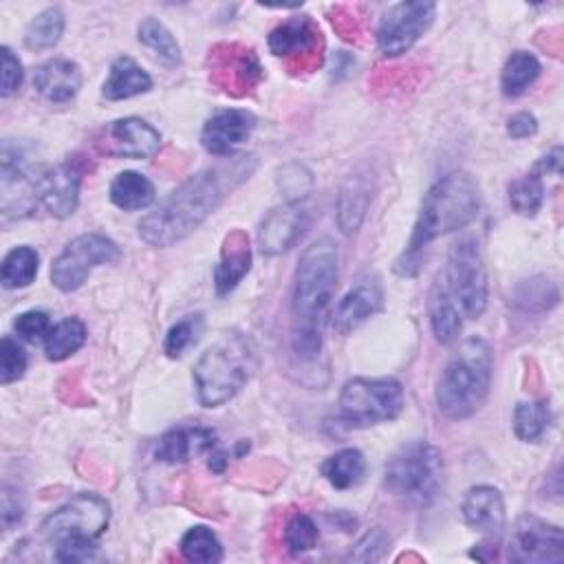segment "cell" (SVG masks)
Masks as SVG:
<instances>
[{
    "mask_svg": "<svg viewBox=\"0 0 564 564\" xmlns=\"http://www.w3.org/2000/svg\"><path fill=\"white\" fill-rule=\"evenodd\" d=\"M278 187L286 203L306 200L313 189V174L302 163H289L278 172Z\"/></svg>",
    "mask_w": 564,
    "mask_h": 564,
    "instance_id": "cell-39",
    "label": "cell"
},
{
    "mask_svg": "<svg viewBox=\"0 0 564 564\" xmlns=\"http://www.w3.org/2000/svg\"><path fill=\"white\" fill-rule=\"evenodd\" d=\"M37 264H40V256L33 247L29 245H20L13 247L0 267V280L4 289H24L29 286L35 275H37Z\"/></svg>",
    "mask_w": 564,
    "mask_h": 564,
    "instance_id": "cell-32",
    "label": "cell"
},
{
    "mask_svg": "<svg viewBox=\"0 0 564 564\" xmlns=\"http://www.w3.org/2000/svg\"><path fill=\"white\" fill-rule=\"evenodd\" d=\"M161 132L139 117H123L104 130V150L123 159H150L159 152Z\"/></svg>",
    "mask_w": 564,
    "mask_h": 564,
    "instance_id": "cell-18",
    "label": "cell"
},
{
    "mask_svg": "<svg viewBox=\"0 0 564 564\" xmlns=\"http://www.w3.org/2000/svg\"><path fill=\"white\" fill-rule=\"evenodd\" d=\"M427 315H430V326H432L434 339L438 344L449 346L458 339L460 328H463V315H460L458 306L454 304V300L449 297L447 289L443 286L441 278L434 282V286L430 291Z\"/></svg>",
    "mask_w": 564,
    "mask_h": 564,
    "instance_id": "cell-26",
    "label": "cell"
},
{
    "mask_svg": "<svg viewBox=\"0 0 564 564\" xmlns=\"http://www.w3.org/2000/svg\"><path fill=\"white\" fill-rule=\"evenodd\" d=\"M335 289L337 247L330 238H319L300 256L291 291V348L304 361L322 352Z\"/></svg>",
    "mask_w": 564,
    "mask_h": 564,
    "instance_id": "cell-2",
    "label": "cell"
},
{
    "mask_svg": "<svg viewBox=\"0 0 564 564\" xmlns=\"http://www.w3.org/2000/svg\"><path fill=\"white\" fill-rule=\"evenodd\" d=\"M0 57H2L0 93H2V97H9V95H13L22 86L24 70H22V62L18 59V55L9 46L0 48Z\"/></svg>",
    "mask_w": 564,
    "mask_h": 564,
    "instance_id": "cell-44",
    "label": "cell"
},
{
    "mask_svg": "<svg viewBox=\"0 0 564 564\" xmlns=\"http://www.w3.org/2000/svg\"><path fill=\"white\" fill-rule=\"evenodd\" d=\"M326 520L335 527H339L341 531H352L357 527V518L352 513H348L346 509H337V511H330L326 516Z\"/></svg>",
    "mask_w": 564,
    "mask_h": 564,
    "instance_id": "cell-48",
    "label": "cell"
},
{
    "mask_svg": "<svg viewBox=\"0 0 564 564\" xmlns=\"http://www.w3.org/2000/svg\"><path fill=\"white\" fill-rule=\"evenodd\" d=\"M13 328H15L20 339L35 341L40 337H46V333L51 328V317L44 311H35V308L33 311H24V313H20L15 317Z\"/></svg>",
    "mask_w": 564,
    "mask_h": 564,
    "instance_id": "cell-43",
    "label": "cell"
},
{
    "mask_svg": "<svg viewBox=\"0 0 564 564\" xmlns=\"http://www.w3.org/2000/svg\"><path fill=\"white\" fill-rule=\"evenodd\" d=\"M200 328H203L200 315H187V317L178 319L176 324H172L170 330L165 333V341H163L165 355L172 359L181 357L192 344H196Z\"/></svg>",
    "mask_w": 564,
    "mask_h": 564,
    "instance_id": "cell-40",
    "label": "cell"
},
{
    "mask_svg": "<svg viewBox=\"0 0 564 564\" xmlns=\"http://www.w3.org/2000/svg\"><path fill=\"white\" fill-rule=\"evenodd\" d=\"M108 196L115 207H119L123 212H139L154 203L156 192L148 176H143L141 172H134V170H126L112 178V183L108 187Z\"/></svg>",
    "mask_w": 564,
    "mask_h": 564,
    "instance_id": "cell-27",
    "label": "cell"
},
{
    "mask_svg": "<svg viewBox=\"0 0 564 564\" xmlns=\"http://www.w3.org/2000/svg\"><path fill=\"white\" fill-rule=\"evenodd\" d=\"M538 167H540L542 172H555V174H560V172H562V148L555 145L546 156H542V161L538 163Z\"/></svg>",
    "mask_w": 564,
    "mask_h": 564,
    "instance_id": "cell-49",
    "label": "cell"
},
{
    "mask_svg": "<svg viewBox=\"0 0 564 564\" xmlns=\"http://www.w3.org/2000/svg\"><path fill=\"white\" fill-rule=\"evenodd\" d=\"M86 344V324L79 317H64L55 322L44 337V352L48 361H64Z\"/></svg>",
    "mask_w": 564,
    "mask_h": 564,
    "instance_id": "cell-28",
    "label": "cell"
},
{
    "mask_svg": "<svg viewBox=\"0 0 564 564\" xmlns=\"http://www.w3.org/2000/svg\"><path fill=\"white\" fill-rule=\"evenodd\" d=\"M557 300H560V291H557L555 282H551L544 275H535V278L520 282L513 293V302L520 308L533 311V313L549 311L551 306L557 304Z\"/></svg>",
    "mask_w": 564,
    "mask_h": 564,
    "instance_id": "cell-37",
    "label": "cell"
},
{
    "mask_svg": "<svg viewBox=\"0 0 564 564\" xmlns=\"http://www.w3.org/2000/svg\"><path fill=\"white\" fill-rule=\"evenodd\" d=\"M540 59L529 51H513L500 73V88L505 97H520L540 75Z\"/></svg>",
    "mask_w": 564,
    "mask_h": 564,
    "instance_id": "cell-31",
    "label": "cell"
},
{
    "mask_svg": "<svg viewBox=\"0 0 564 564\" xmlns=\"http://www.w3.org/2000/svg\"><path fill=\"white\" fill-rule=\"evenodd\" d=\"M403 388L397 379L355 377L339 392V416L355 427L392 421L403 410Z\"/></svg>",
    "mask_w": 564,
    "mask_h": 564,
    "instance_id": "cell-7",
    "label": "cell"
},
{
    "mask_svg": "<svg viewBox=\"0 0 564 564\" xmlns=\"http://www.w3.org/2000/svg\"><path fill=\"white\" fill-rule=\"evenodd\" d=\"M381 308V289L375 282H361L350 289L333 311V328L341 335L352 333Z\"/></svg>",
    "mask_w": 564,
    "mask_h": 564,
    "instance_id": "cell-23",
    "label": "cell"
},
{
    "mask_svg": "<svg viewBox=\"0 0 564 564\" xmlns=\"http://www.w3.org/2000/svg\"><path fill=\"white\" fill-rule=\"evenodd\" d=\"M256 128V117L240 108L216 110L203 126L200 145L214 156H234Z\"/></svg>",
    "mask_w": 564,
    "mask_h": 564,
    "instance_id": "cell-17",
    "label": "cell"
},
{
    "mask_svg": "<svg viewBox=\"0 0 564 564\" xmlns=\"http://www.w3.org/2000/svg\"><path fill=\"white\" fill-rule=\"evenodd\" d=\"M551 423V410L546 401H520L513 410V432L520 441H538Z\"/></svg>",
    "mask_w": 564,
    "mask_h": 564,
    "instance_id": "cell-35",
    "label": "cell"
},
{
    "mask_svg": "<svg viewBox=\"0 0 564 564\" xmlns=\"http://www.w3.org/2000/svg\"><path fill=\"white\" fill-rule=\"evenodd\" d=\"M216 447V432L212 427L203 425H183L167 430L156 447L154 458L167 465H181L187 463L192 456L212 452Z\"/></svg>",
    "mask_w": 564,
    "mask_h": 564,
    "instance_id": "cell-20",
    "label": "cell"
},
{
    "mask_svg": "<svg viewBox=\"0 0 564 564\" xmlns=\"http://www.w3.org/2000/svg\"><path fill=\"white\" fill-rule=\"evenodd\" d=\"M480 205V187L469 172L454 170L441 176L423 196L419 218L412 227L408 256H414L441 236L465 229L476 220Z\"/></svg>",
    "mask_w": 564,
    "mask_h": 564,
    "instance_id": "cell-3",
    "label": "cell"
},
{
    "mask_svg": "<svg viewBox=\"0 0 564 564\" xmlns=\"http://www.w3.org/2000/svg\"><path fill=\"white\" fill-rule=\"evenodd\" d=\"M509 205L520 216H535L544 203V183L538 172H529L509 183Z\"/></svg>",
    "mask_w": 564,
    "mask_h": 564,
    "instance_id": "cell-36",
    "label": "cell"
},
{
    "mask_svg": "<svg viewBox=\"0 0 564 564\" xmlns=\"http://www.w3.org/2000/svg\"><path fill=\"white\" fill-rule=\"evenodd\" d=\"M0 518H2V529L9 531L15 524L22 522L24 518V500L18 489L4 485L2 487V502H0Z\"/></svg>",
    "mask_w": 564,
    "mask_h": 564,
    "instance_id": "cell-45",
    "label": "cell"
},
{
    "mask_svg": "<svg viewBox=\"0 0 564 564\" xmlns=\"http://www.w3.org/2000/svg\"><path fill=\"white\" fill-rule=\"evenodd\" d=\"M26 370V352L24 348L9 335L0 341V381L4 386L24 377Z\"/></svg>",
    "mask_w": 564,
    "mask_h": 564,
    "instance_id": "cell-41",
    "label": "cell"
},
{
    "mask_svg": "<svg viewBox=\"0 0 564 564\" xmlns=\"http://www.w3.org/2000/svg\"><path fill=\"white\" fill-rule=\"evenodd\" d=\"M209 77L227 95L242 97L262 82V66L242 44H216L209 51Z\"/></svg>",
    "mask_w": 564,
    "mask_h": 564,
    "instance_id": "cell-14",
    "label": "cell"
},
{
    "mask_svg": "<svg viewBox=\"0 0 564 564\" xmlns=\"http://www.w3.org/2000/svg\"><path fill=\"white\" fill-rule=\"evenodd\" d=\"M97 555V544L95 542H84V540H75V542H62L55 546V557L59 562H88Z\"/></svg>",
    "mask_w": 564,
    "mask_h": 564,
    "instance_id": "cell-46",
    "label": "cell"
},
{
    "mask_svg": "<svg viewBox=\"0 0 564 564\" xmlns=\"http://www.w3.org/2000/svg\"><path fill=\"white\" fill-rule=\"evenodd\" d=\"M370 181L364 174H350L337 194V225L344 234H352L366 218L370 207Z\"/></svg>",
    "mask_w": 564,
    "mask_h": 564,
    "instance_id": "cell-24",
    "label": "cell"
},
{
    "mask_svg": "<svg viewBox=\"0 0 564 564\" xmlns=\"http://www.w3.org/2000/svg\"><path fill=\"white\" fill-rule=\"evenodd\" d=\"M366 474V458L355 447H344L335 454H330L322 463V476L335 487V489H350L361 482Z\"/></svg>",
    "mask_w": 564,
    "mask_h": 564,
    "instance_id": "cell-30",
    "label": "cell"
},
{
    "mask_svg": "<svg viewBox=\"0 0 564 564\" xmlns=\"http://www.w3.org/2000/svg\"><path fill=\"white\" fill-rule=\"evenodd\" d=\"M64 33V11L59 7L42 9L24 29V46L31 51L53 48Z\"/></svg>",
    "mask_w": 564,
    "mask_h": 564,
    "instance_id": "cell-33",
    "label": "cell"
},
{
    "mask_svg": "<svg viewBox=\"0 0 564 564\" xmlns=\"http://www.w3.org/2000/svg\"><path fill=\"white\" fill-rule=\"evenodd\" d=\"M311 225V209L300 203H284L271 209L258 229L260 251L264 256H280L289 251Z\"/></svg>",
    "mask_w": 564,
    "mask_h": 564,
    "instance_id": "cell-16",
    "label": "cell"
},
{
    "mask_svg": "<svg viewBox=\"0 0 564 564\" xmlns=\"http://www.w3.org/2000/svg\"><path fill=\"white\" fill-rule=\"evenodd\" d=\"M507 553L511 562L520 564L562 562L564 533L557 524H551L533 513H524L513 522Z\"/></svg>",
    "mask_w": 564,
    "mask_h": 564,
    "instance_id": "cell-13",
    "label": "cell"
},
{
    "mask_svg": "<svg viewBox=\"0 0 564 564\" xmlns=\"http://www.w3.org/2000/svg\"><path fill=\"white\" fill-rule=\"evenodd\" d=\"M388 544H390L388 533L381 527H375V529L366 531L355 542V546L348 553V560H355V562H379L386 555Z\"/></svg>",
    "mask_w": 564,
    "mask_h": 564,
    "instance_id": "cell-42",
    "label": "cell"
},
{
    "mask_svg": "<svg viewBox=\"0 0 564 564\" xmlns=\"http://www.w3.org/2000/svg\"><path fill=\"white\" fill-rule=\"evenodd\" d=\"M438 278L463 317L476 319L485 313L489 297L487 269L474 240H460L449 249L447 264Z\"/></svg>",
    "mask_w": 564,
    "mask_h": 564,
    "instance_id": "cell-8",
    "label": "cell"
},
{
    "mask_svg": "<svg viewBox=\"0 0 564 564\" xmlns=\"http://www.w3.org/2000/svg\"><path fill=\"white\" fill-rule=\"evenodd\" d=\"M139 42L152 53V57L165 66V68H174L181 64V46L176 42V37L172 35V31L156 18H145L139 24Z\"/></svg>",
    "mask_w": 564,
    "mask_h": 564,
    "instance_id": "cell-29",
    "label": "cell"
},
{
    "mask_svg": "<svg viewBox=\"0 0 564 564\" xmlns=\"http://www.w3.org/2000/svg\"><path fill=\"white\" fill-rule=\"evenodd\" d=\"M181 555L187 562H198V564H214L223 560V544L216 538V533L203 524L192 527L183 533L181 538Z\"/></svg>",
    "mask_w": 564,
    "mask_h": 564,
    "instance_id": "cell-34",
    "label": "cell"
},
{
    "mask_svg": "<svg viewBox=\"0 0 564 564\" xmlns=\"http://www.w3.org/2000/svg\"><path fill=\"white\" fill-rule=\"evenodd\" d=\"M460 513L467 527L489 538H498L505 529V498L491 485H474L465 491Z\"/></svg>",
    "mask_w": 564,
    "mask_h": 564,
    "instance_id": "cell-19",
    "label": "cell"
},
{
    "mask_svg": "<svg viewBox=\"0 0 564 564\" xmlns=\"http://www.w3.org/2000/svg\"><path fill=\"white\" fill-rule=\"evenodd\" d=\"M119 247L104 234H82L73 238L51 264V282L62 293L77 291L99 264L119 260Z\"/></svg>",
    "mask_w": 564,
    "mask_h": 564,
    "instance_id": "cell-10",
    "label": "cell"
},
{
    "mask_svg": "<svg viewBox=\"0 0 564 564\" xmlns=\"http://www.w3.org/2000/svg\"><path fill=\"white\" fill-rule=\"evenodd\" d=\"M251 269L249 236L242 229H234L225 236L218 264L214 269V289L218 295H229Z\"/></svg>",
    "mask_w": 564,
    "mask_h": 564,
    "instance_id": "cell-21",
    "label": "cell"
},
{
    "mask_svg": "<svg viewBox=\"0 0 564 564\" xmlns=\"http://www.w3.org/2000/svg\"><path fill=\"white\" fill-rule=\"evenodd\" d=\"M436 15L434 2H399L379 20L377 46L386 57L408 53L416 40L430 29Z\"/></svg>",
    "mask_w": 564,
    "mask_h": 564,
    "instance_id": "cell-12",
    "label": "cell"
},
{
    "mask_svg": "<svg viewBox=\"0 0 564 564\" xmlns=\"http://www.w3.org/2000/svg\"><path fill=\"white\" fill-rule=\"evenodd\" d=\"M269 48L284 57L293 73H311L322 64L324 40L311 15H293L269 33Z\"/></svg>",
    "mask_w": 564,
    "mask_h": 564,
    "instance_id": "cell-11",
    "label": "cell"
},
{
    "mask_svg": "<svg viewBox=\"0 0 564 564\" xmlns=\"http://www.w3.org/2000/svg\"><path fill=\"white\" fill-rule=\"evenodd\" d=\"M256 170L253 154L229 156L225 165L205 167L187 176L172 189L154 212L139 223V238L152 247H172L198 229L225 200Z\"/></svg>",
    "mask_w": 564,
    "mask_h": 564,
    "instance_id": "cell-1",
    "label": "cell"
},
{
    "mask_svg": "<svg viewBox=\"0 0 564 564\" xmlns=\"http://www.w3.org/2000/svg\"><path fill=\"white\" fill-rule=\"evenodd\" d=\"M386 489L410 507H427L443 485V454L438 447L414 441L399 447L383 471Z\"/></svg>",
    "mask_w": 564,
    "mask_h": 564,
    "instance_id": "cell-6",
    "label": "cell"
},
{
    "mask_svg": "<svg viewBox=\"0 0 564 564\" xmlns=\"http://www.w3.org/2000/svg\"><path fill=\"white\" fill-rule=\"evenodd\" d=\"M491 348L482 337H469L443 368L436 383V405L454 421L476 414L491 386Z\"/></svg>",
    "mask_w": 564,
    "mask_h": 564,
    "instance_id": "cell-4",
    "label": "cell"
},
{
    "mask_svg": "<svg viewBox=\"0 0 564 564\" xmlns=\"http://www.w3.org/2000/svg\"><path fill=\"white\" fill-rule=\"evenodd\" d=\"M258 366V352L242 333H225L194 364L196 397L205 408H218L231 401L251 379Z\"/></svg>",
    "mask_w": 564,
    "mask_h": 564,
    "instance_id": "cell-5",
    "label": "cell"
},
{
    "mask_svg": "<svg viewBox=\"0 0 564 564\" xmlns=\"http://www.w3.org/2000/svg\"><path fill=\"white\" fill-rule=\"evenodd\" d=\"M33 86L46 101L66 104L82 88L79 66L66 57H53L35 68Z\"/></svg>",
    "mask_w": 564,
    "mask_h": 564,
    "instance_id": "cell-22",
    "label": "cell"
},
{
    "mask_svg": "<svg viewBox=\"0 0 564 564\" xmlns=\"http://www.w3.org/2000/svg\"><path fill=\"white\" fill-rule=\"evenodd\" d=\"M319 540L317 524L306 513H293L284 524V544L291 555H302L315 549Z\"/></svg>",
    "mask_w": 564,
    "mask_h": 564,
    "instance_id": "cell-38",
    "label": "cell"
},
{
    "mask_svg": "<svg viewBox=\"0 0 564 564\" xmlns=\"http://www.w3.org/2000/svg\"><path fill=\"white\" fill-rule=\"evenodd\" d=\"M150 88H152V77L132 57L123 55L112 62L101 93L110 101H121V99L143 95Z\"/></svg>",
    "mask_w": 564,
    "mask_h": 564,
    "instance_id": "cell-25",
    "label": "cell"
},
{
    "mask_svg": "<svg viewBox=\"0 0 564 564\" xmlns=\"http://www.w3.org/2000/svg\"><path fill=\"white\" fill-rule=\"evenodd\" d=\"M35 196L55 218H68L75 214L79 203L82 172L73 163L46 165L33 178Z\"/></svg>",
    "mask_w": 564,
    "mask_h": 564,
    "instance_id": "cell-15",
    "label": "cell"
},
{
    "mask_svg": "<svg viewBox=\"0 0 564 564\" xmlns=\"http://www.w3.org/2000/svg\"><path fill=\"white\" fill-rule=\"evenodd\" d=\"M110 522V505L106 498L97 494H75L64 505H59L55 511H51L42 524L40 533L51 544L62 542H97V538L108 529Z\"/></svg>",
    "mask_w": 564,
    "mask_h": 564,
    "instance_id": "cell-9",
    "label": "cell"
},
{
    "mask_svg": "<svg viewBox=\"0 0 564 564\" xmlns=\"http://www.w3.org/2000/svg\"><path fill=\"white\" fill-rule=\"evenodd\" d=\"M535 132H538V119H535L531 112H527V110L516 112V115L509 117V121H507V134H509L511 139H529V137H533Z\"/></svg>",
    "mask_w": 564,
    "mask_h": 564,
    "instance_id": "cell-47",
    "label": "cell"
}]
</instances>
